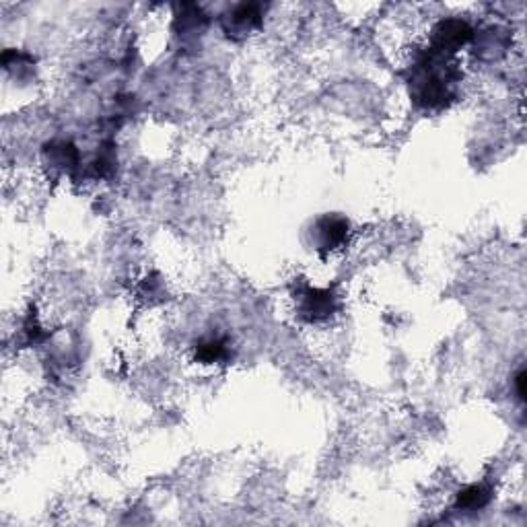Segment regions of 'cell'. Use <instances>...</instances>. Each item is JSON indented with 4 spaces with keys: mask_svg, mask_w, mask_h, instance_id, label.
<instances>
[{
    "mask_svg": "<svg viewBox=\"0 0 527 527\" xmlns=\"http://www.w3.org/2000/svg\"><path fill=\"white\" fill-rule=\"evenodd\" d=\"M464 73L455 58H445L429 48L412 52L404 70V83L412 108L423 114L449 110L460 99Z\"/></svg>",
    "mask_w": 527,
    "mask_h": 527,
    "instance_id": "cell-1",
    "label": "cell"
},
{
    "mask_svg": "<svg viewBox=\"0 0 527 527\" xmlns=\"http://www.w3.org/2000/svg\"><path fill=\"white\" fill-rule=\"evenodd\" d=\"M293 315L301 326L318 328L330 324L342 309V295L336 287L311 285L307 278H295L291 285Z\"/></svg>",
    "mask_w": 527,
    "mask_h": 527,
    "instance_id": "cell-2",
    "label": "cell"
},
{
    "mask_svg": "<svg viewBox=\"0 0 527 527\" xmlns=\"http://www.w3.org/2000/svg\"><path fill=\"white\" fill-rule=\"evenodd\" d=\"M355 227L342 213H320L311 217L301 229V241L305 250L320 260H326L342 252L353 239Z\"/></svg>",
    "mask_w": 527,
    "mask_h": 527,
    "instance_id": "cell-3",
    "label": "cell"
},
{
    "mask_svg": "<svg viewBox=\"0 0 527 527\" xmlns=\"http://www.w3.org/2000/svg\"><path fill=\"white\" fill-rule=\"evenodd\" d=\"M474 33L476 29L470 21L462 17H443L431 27L425 48L445 58H458V54L472 44Z\"/></svg>",
    "mask_w": 527,
    "mask_h": 527,
    "instance_id": "cell-4",
    "label": "cell"
},
{
    "mask_svg": "<svg viewBox=\"0 0 527 527\" xmlns=\"http://www.w3.org/2000/svg\"><path fill=\"white\" fill-rule=\"evenodd\" d=\"M266 7L262 3H235L219 17V27L233 44H243L264 27Z\"/></svg>",
    "mask_w": 527,
    "mask_h": 527,
    "instance_id": "cell-5",
    "label": "cell"
},
{
    "mask_svg": "<svg viewBox=\"0 0 527 527\" xmlns=\"http://www.w3.org/2000/svg\"><path fill=\"white\" fill-rule=\"evenodd\" d=\"M42 167L48 178H75L83 167V155L79 147L68 138H52L42 147Z\"/></svg>",
    "mask_w": 527,
    "mask_h": 527,
    "instance_id": "cell-6",
    "label": "cell"
},
{
    "mask_svg": "<svg viewBox=\"0 0 527 527\" xmlns=\"http://www.w3.org/2000/svg\"><path fill=\"white\" fill-rule=\"evenodd\" d=\"M210 27V17L206 11L194 3H184L175 7L171 35L182 50H196Z\"/></svg>",
    "mask_w": 527,
    "mask_h": 527,
    "instance_id": "cell-7",
    "label": "cell"
},
{
    "mask_svg": "<svg viewBox=\"0 0 527 527\" xmlns=\"http://www.w3.org/2000/svg\"><path fill=\"white\" fill-rule=\"evenodd\" d=\"M192 359L202 367H219L229 365L235 359V344L231 336L223 332L202 334L192 344Z\"/></svg>",
    "mask_w": 527,
    "mask_h": 527,
    "instance_id": "cell-8",
    "label": "cell"
},
{
    "mask_svg": "<svg viewBox=\"0 0 527 527\" xmlns=\"http://www.w3.org/2000/svg\"><path fill=\"white\" fill-rule=\"evenodd\" d=\"M474 52L484 62H495L503 58L511 48V31L501 25H488L474 33Z\"/></svg>",
    "mask_w": 527,
    "mask_h": 527,
    "instance_id": "cell-9",
    "label": "cell"
},
{
    "mask_svg": "<svg viewBox=\"0 0 527 527\" xmlns=\"http://www.w3.org/2000/svg\"><path fill=\"white\" fill-rule=\"evenodd\" d=\"M495 499V488L488 482H472L462 486L453 499V511L462 515H472L484 511Z\"/></svg>",
    "mask_w": 527,
    "mask_h": 527,
    "instance_id": "cell-10",
    "label": "cell"
},
{
    "mask_svg": "<svg viewBox=\"0 0 527 527\" xmlns=\"http://www.w3.org/2000/svg\"><path fill=\"white\" fill-rule=\"evenodd\" d=\"M118 169V145L112 138H103L79 173L89 175L93 180H110Z\"/></svg>",
    "mask_w": 527,
    "mask_h": 527,
    "instance_id": "cell-11",
    "label": "cell"
},
{
    "mask_svg": "<svg viewBox=\"0 0 527 527\" xmlns=\"http://www.w3.org/2000/svg\"><path fill=\"white\" fill-rule=\"evenodd\" d=\"M0 64H3L5 75L13 79L15 83H31L35 81V75H38V66H35V58L29 52L9 48L3 52V58H0Z\"/></svg>",
    "mask_w": 527,
    "mask_h": 527,
    "instance_id": "cell-12",
    "label": "cell"
},
{
    "mask_svg": "<svg viewBox=\"0 0 527 527\" xmlns=\"http://www.w3.org/2000/svg\"><path fill=\"white\" fill-rule=\"evenodd\" d=\"M136 295L140 301H145L149 305H157V303L167 301V287H165L163 276L157 272L147 274L143 280H140Z\"/></svg>",
    "mask_w": 527,
    "mask_h": 527,
    "instance_id": "cell-13",
    "label": "cell"
},
{
    "mask_svg": "<svg viewBox=\"0 0 527 527\" xmlns=\"http://www.w3.org/2000/svg\"><path fill=\"white\" fill-rule=\"evenodd\" d=\"M17 338L23 346H33V344H40L44 338H46V332L38 320V315L35 313H27L23 322H21V328L17 330Z\"/></svg>",
    "mask_w": 527,
    "mask_h": 527,
    "instance_id": "cell-14",
    "label": "cell"
},
{
    "mask_svg": "<svg viewBox=\"0 0 527 527\" xmlns=\"http://www.w3.org/2000/svg\"><path fill=\"white\" fill-rule=\"evenodd\" d=\"M525 379H527V373H525L523 367L511 379L513 381V392H515V398H517L519 404L525 402Z\"/></svg>",
    "mask_w": 527,
    "mask_h": 527,
    "instance_id": "cell-15",
    "label": "cell"
}]
</instances>
